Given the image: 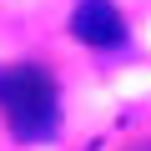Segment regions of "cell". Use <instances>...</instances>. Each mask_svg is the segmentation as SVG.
<instances>
[{"label":"cell","mask_w":151,"mask_h":151,"mask_svg":"<svg viewBox=\"0 0 151 151\" xmlns=\"http://www.w3.org/2000/svg\"><path fill=\"white\" fill-rule=\"evenodd\" d=\"M0 116L15 141H50L60 126V91L45 65H5L0 70Z\"/></svg>","instance_id":"6da1fadb"},{"label":"cell","mask_w":151,"mask_h":151,"mask_svg":"<svg viewBox=\"0 0 151 151\" xmlns=\"http://www.w3.org/2000/svg\"><path fill=\"white\" fill-rule=\"evenodd\" d=\"M70 30H76V40H86L96 50H116L126 40V20L111 0H81L76 15H70Z\"/></svg>","instance_id":"7a4b0ae2"}]
</instances>
